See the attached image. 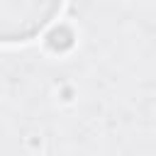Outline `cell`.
<instances>
[{"instance_id": "obj_1", "label": "cell", "mask_w": 156, "mask_h": 156, "mask_svg": "<svg viewBox=\"0 0 156 156\" xmlns=\"http://www.w3.org/2000/svg\"><path fill=\"white\" fill-rule=\"evenodd\" d=\"M61 0H0V41H24L39 34L58 12Z\"/></svg>"}]
</instances>
